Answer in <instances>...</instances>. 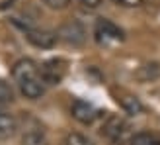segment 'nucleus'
<instances>
[{
	"mask_svg": "<svg viewBox=\"0 0 160 145\" xmlns=\"http://www.w3.org/2000/svg\"><path fill=\"white\" fill-rule=\"evenodd\" d=\"M102 135H106L113 145H123L129 143L135 133H131V126L121 116H108L102 126Z\"/></svg>",
	"mask_w": 160,
	"mask_h": 145,
	"instance_id": "obj_1",
	"label": "nucleus"
},
{
	"mask_svg": "<svg viewBox=\"0 0 160 145\" xmlns=\"http://www.w3.org/2000/svg\"><path fill=\"white\" fill-rule=\"evenodd\" d=\"M57 37L62 39L67 45L80 47V45L86 43L88 34H86V28H84L82 22H78V20H68V22H65V24H61V26H59Z\"/></svg>",
	"mask_w": 160,
	"mask_h": 145,
	"instance_id": "obj_2",
	"label": "nucleus"
},
{
	"mask_svg": "<svg viewBox=\"0 0 160 145\" xmlns=\"http://www.w3.org/2000/svg\"><path fill=\"white\" fill-rule=\"evenodd\" d=\"M94 35L98 43H121L125 41L123 30L108 18H98L94 24Z\"/></svg>",
	"mask_w": 160,
	"mask_h": 145,
	"instance_id": "obj_3",
	"label": "nucleus"
},
{
	"mask_svg": "<svg viewBox=\"0 0 160 145\" xmlns=\"http://www.w3.org/2000/svg\"><path fill=\"white\" fill-rule=\"evenodd\" d=\"M67 75V63L62 59H49L39 67V77H41L45 86H57Z\"/></svg>",
	"mask_w": 160,
	"mask_h": 145,
	"instance_id": "obj_4",
	"label": "nucleus"
},
{
	"mask_svg": "<svg viewBox=\"0 0 160 145\" xmlns=\"http://www.w3.org/2000/svg\"><path fill=\"white\" fill-rule=\"evenodd\" d=\"M12 77L16 80V84H22V83H28V80H35V78H41L39 77V67L33 59L29 57H23L20 61L14 63L12 67Z\"/></svg>",
	"mask_w": 160,
	"mask_h": 145,
	"instance_id": "obj_5",
	"label": "nucleus"
},
{
	"mask_svg": "<svg viewBox=\"0 0 160 145\" xmlns=\"http://www.w3.org/2000/svg\"><path fill=\"white\" fill-rule=\"evenodd\" d=\"M23 37L39 49H51L57 43V31H49V30H37V28H29L23 31Z\"/></svg>",
	"mask_w": 160,
	"mask_h": 145,
	"instance_id": "obj_6",
	"label": "nucleus"
},
{
	"mask_svg": "<svg viewBox=\"0 0 160 145\" xmlns=\"http://www.w3.org/2000/svg\"><path fill=\"white\" fill-rule=\"evenodd\" d=\"M70 116H72L76 122L84 124V126H90L96 122V118H98V110H96L90 102L86 100H74L70 104Z\"/></svg>",
	"mask_w": 160,
	"mask_h": 145,
	"instance_id": "obj_7",
	"label": "nucleus"
},
{
	"mask_svg": "<svg viewBox=\"0 0 160 145\" xmlns=\"http://www.w3.org/2000/svg\"><path fill=\"white\" fill-rule=\"evenodd\" d=\"M22 145H47V133L35 120L22 133Z\"/></svg>",
	"mask_w": 160,
	"mask_h": 145,
	"instance_id": "obj_8",
	"label": "nucleus"
},
{
	"mask_svg": "<svg viewBox=\"0 0 160 145\" xmlns=\"http://www.w3.org/2000/svg\"><path fill=\"white\" fill-rule=\"evenodd\" d=\"M117 102H119V106H121L129 116H139V114L145 112L142 102L137 98V96H133L129 92H119L117 94Z\"/></svg>",
	"mask_w": 160,
	"mask_h": 145,
	"instance_id": "obj_9",
	"label": "nucleus"
},
{
	"mask_svg": "<svg viewBox=\"0 0 160 145\" xmlns=\"http://www.w3.org/2000/svg\"><path fill=\"white\" fill-rule=\"evenodd\" d=\"M18 132V120H16L10 112L0 108V141L10 139Z\"/></svg>",
	"mask_w": 160,
	"mask_h": 145,
	"instance_id": "obj_10",
	"label": "nucleus"
},
{
	"mask_svg": "<svg viewBox=\"0 0 160 145\" xmlns=\"http://www.w3.org/2000/svg\"><path fill=\"white\" fill-rule=\"evenodd\" d=\"M22 96H26L28 100H39L41 96L45 94V84L41 78H35V80H28V83H22L18 84Z\"/></svg>",
	"mask_w": 160,
	"mask_h": 145,
	"instance_id": "obj_11",
	"label": "nucleus"
},
{
	"mask_svg": "<svg viewBox=\"0 0 160 145\" xmlns=\"http://www.w3.org/2000/svg\"><path fill=\"white\" fill-rule=\"evenodd\" d=\"M135 78L141 80V83H150V80L160 78V63L150 61V63L141 65L137 71H135Z\"/></svg>",
	"mask_w": 160,
	"mask_h": 145,
	"instance_id": "obj_12",
	"label": "nucleus"
},
{
	"mask_svg": "<svg viewBox=\"0 0 160 145\" xmlns=\"http://www.w3.org/2000/svg\"><path fill=\"white\" fill-rule=\"evenodd\" d=\"M129 145H160V137L150 132H139L131 137Z\"/></svg>",
	"mask_w": 160,
	"mask_h": 145,
	"instance_id": "obj_13",
	"label": "nucleus"
},
{
	"mask_svg": "<svg viewBox=\"0 0 160 145\" xmlns=\"http://www.w3.org/2000/svg\"><path fill=\"white\" fill-rule=\"evenodd\" d=\"M16 100V92L14 88L6 83V80H0V108L8 106V104H12Z\"/></svg>",
	"mask_w": 160,
	"mask_h": 145,
	"instance_id": "obj_14",
	"label": "nucleus"
},
{
	"mask_svg": "<svg viewBox=\"0 0 160 145\" xmlns=\"http://www.w3.org/2000/svg\"><path fill=\"white\" fill-rule=\"evenodd\" d=\"M65 145H94L90 137H86L84 133H78V132H72L67 135L65 139Z\"/></svg>",
	"mask_w": 160,
	"mask_h": 145,
	"instance_id": "obj_15",
	"label": "nucleus"
},
{
	"mask_svg": "<svg viewBox=\"0 0 160 145\" xmlns=\"http://www.w3.org/2000/svg\"><path fill=\"white\" fill-rule=\"evenodd\" d=\"M49 10H67L70 0H41Z\"/></svg>",
	"mask_w": 160,
	"mask_h": 145,
	"instance_id": "obj_16",
	"label": "nucleus"
},
{
	"mask_svg": "<svg viewBox=\"0 0 160 145\" xmlns=\"http://www.w3.org/2000/svg\"><path fill=\"white\" fill-rule=\"evenodd\" d=\"M115 6H121V8H139L142 6V0H111Z\"/></svg>",
	"mask_w": 160,
	"mask_h": 145,
	"instance_id": "obj_17",
	"label": "nucleus"
},
{
	"mask_svg": "<svg viewBox=\"0 0 160 145\" xmlns=\"http://www.w3.org/2000/svg\"><path fill=\"white\" fill-rule=\"evenodd\" d=\"M78 2L84 8H88V10H96V8H100L103 4V0H78Z\"/></svg>",
	"mask_w": 160,
	"mask_h": 145,
	"instance_id": "obj_18",
	"label": "nucleus"
}]
</instances>
